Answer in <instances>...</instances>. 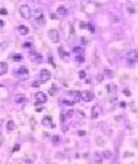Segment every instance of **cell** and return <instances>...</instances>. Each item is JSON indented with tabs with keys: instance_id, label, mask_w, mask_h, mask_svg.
<instances>
[{
	"instance_id": "obj_1",
	"label": "cell",
	"mask_w": 138,
	"mask_h": 164,
	"mask_svg": "<svg viewBox=\"0 0 138 164\" xmlns=\"http://www.w3.org/2000/svg\"><path fill=\"white\" fill-rule=\"evenodd\" d=\"M48 38L52 42H54V44H57L59 41H60V33L57 29H49L48 31Z\"/></svg>"
},
{
	"instance_id": "obj_2",
	"label": "cell",
	"mask_w": 138,
	"mask_h": 164,
	"mask_svg": "<svg viewBox=\"0 0 138 164\" xmlns=\"http://www.w3.org/2000/svg\"><path fill=\"white\" fill-rule=\"evenodd\" d=\"M80 99H82L85 102H90V101H93L95 99V94L93 92H90V90H84V92H82L80 94Z\"/></svg>"
},
{
	"instance_id": "obj_3",
	"label": "cell",
	"mask_w": 138,
	"mask_h": 164,
	"mask_svg": "<svg viewBox=\"0 0 138 164\" xmlns=\"http://www.w3.org/2000/svg\"><path fill=\"white\" fill-rule=\"evenodd\" d=\"M126 60H128L129 65H135L137 62V51L136 49L129 51L128 54H126Z\"/></svg>"
},
{
	"instance_id": "obj_4",
	"label": "cell",
	"mask_w": 138,
	"mask_h": 164,
	"mask_svg": "<svg viewBox=\"0 0 138 164\" xmlns=\"http://www.w3.org/2000/svg\"><path fill=\"white\" fill-rule=\"evenodd\" d=\"M20 14L24 19H29L30 15H32V11L27 5H21L20 6Z\"/></svg>"
},
{
	"instance_id": "obj_5",
	"label": "cell",
	"mask_w": 138,
	"mask_h": 164,
	"mask_svg": "<svg viewBox=\"0 0 138 164\" xmlns=\"http://www.w3.org/2000/svg\"><path fill=\"white\" fill-rule=\"evenodd\" d=\"M51 79V73H49V70H47V69H42L40 72V80L42 83H44V82H47L48 80Z\"/></svg>"
},
{
	"instance_id": "obj_6",
	"label": "cell",
	"mask_w": 138,
	"mask_h": 164,
	"mask_svg": "<svg viewBox=\"0 0 138 164\" xmlns=\"http://www.w3.org/2000/svg\"><path fill=\"white\" fill-rule=\"evenodd\" d=\"M35 97H36V100L40 103H46L47 102V95H46L44 93H42V92H37L36 94H35Z\"/></svg>"
},
{
	"instance_id": "obj_7",
	"label": "cell",
	"mask_w": 138,
	"mask_h": 164,
	"mask_svg": "<svg viewBox=\"0 0 138 164\" xmlns=\"http://www.w3.org/2000/svg\"><path fill=\"white\" fill-rule=\"evenodd\" d=\"M42 124H43L44 127H51V128H55V126L53 124V122H52V117H51V116L43 117V120H42Z\"/></svg>"
},
{
	"instance_id": "obj_8",
	"label": "cell",
	"mask_w": 138,
	"mask_h": 164,
	"mask_svg": "<svg viewBox=\"0 0 138 164\" xmlns=\"http://www.w3.org/2000/svg\"><path fill=\"white\" fill-rule=\"evenodd\" d=\"M36 22L39 25H41V26H43L44 25V18H43V14H42V12H36Z\"/></svg>"
},
{
	"instance_id": "obj_9",
	"label": "cell",
	"mask_w": 138,
	"mask_h": 164,
	"mask_svg": "<svg viewBox=\"0 0 138 164\" xmlns=\"http://www.w3.org/2000/svg\"><path fill=\"white\" fill-rule=\"evenodd\" d=\"M8 70V66L6 62H0V75H5Z\"/></svg>"
},
{
	"instance_id": "obj_10",
	"label": "cell",
	"mask_w": 138,
	"mask_h": 164,
	"mask_svg": "<svg viewBox=\"0 0 138 164\" xmlns=\"http://www.w3.org/2000/svg\"><path fill=\"white\" fill-rule=\"evenodd\" d=\"M18 31H19V33H20L21 35H26V34H28V33H29L28 27H26V26H24V25L19 26V27H18Z\"/></svg>"
},
{
	"instance_id": "obj_11",
	"label": "cell",
	"mask_w": 138,
	"mask_h": 164,
	"mask_svg": "<svg viewBox=\"0 0 138 164\" xmlns=\"http://www.w3.org/2000/svg\"><path fill=\"white\" fill-rule=\"evenodd\" d=\"M57 14H60V15H62V17L67 15V14H68L67 8H66V7H63V6L59 7V8H57Z\"/></svg>"
},
{
	"instance_id": "obj_12",
	"label": "cell",
	"mask_w": 138,
	"mask_h": 164,
	"mask_svg": "<svg viewBox=\"0 0 138 164\" xmlns=\"http://www.w3.org/2000/svg\"><path fill=\"white\" fill-rule=\"evenodd\" d=\"M14 129H15V123H14V121L10 120L7 122V130L11 131V130H14Z\"/></svg>"
},
{
	"instance_id": "obj_13",
	"label": "cell",
	"mask_w": 138,
	"mask_h": 164,
	"mask_svg": "<svg viewBox=\"0 0 138 164\" xmlns=\"http://www.w3.org/2000/svg\"><path fill=\"white\" fill-rule=\"evenodd\" d=\"M59 54H60V56L62 59L68 58V53H67V52H64V49L62 47H59Z\"/></svg>"
},
{
	"instance_id": "obj_14",
	"label": "cell",
	"mask_w": 138,
	"mask_h": 164,
	"mask_svg": "<svg viewBox=\"0 0 138 164\" xmlns=\"http://www.w3.org/2000/svg\"><path fill=\"white\" fill-rule=\"evenodd\" d=\"M102 157L110 159V158L112 157V151H110V150H105L104 152H103V155H102Z\"/></svg>"
},
{
	"instance_id": "obj_15",
	"label": "cell",
	"mask_w": 138,
	"mask_h": 164,
	"mask_svg": "<svg viewBox=\"0 0 138 164\" xmlns=\"http://www.w3.org/2000/svg\"><path fill=\"white\" fill-rule=\"evenodd\" d=\"M30 58L33 59V60H35V59H36V60H41V55L37 54V53H35L34 51H32L30 52Z\"/></svg>"
},
{
	"instance_id": "obj_16",
	"label": "cell",
	"mask_w": 138,
	"mask_h": 164,
	"mask_svg": "<svg viewBox=\"0 0 138 164\" xmlns=\"http://www.w3.org/2000/svg\"><path fill=\"white\" fill-rule=\"evenodd\" d=\"M95 161L97 162L98 164H101V162H102V155L100 154V152H96V154H95Z\"/></svg>"
},
{
	"instance_id": "obj_17",
	"label": "cell",
	"mask_w": 138,
	"mask_h": 164,
	"mask_svg": "<svg viewBox=\"0 0 138 164\" xmlns=\"http://www.w3.org/2000/svg\"><path fill=\"white\" fill-rule=\"evenodd\" d=\"M18 73H19V74H25V75H27V74H28V69L26 68V67H21V68H19Z\"/></svg>"
},
{
	"instance_id": "obj_18",
	"label": "cell",
	"mask_w": 138,
	"mask_h": 164,
	"mask_svg": "<svg viewBox=\"0 0 138 164\" xmlns=\"http://www.w3.org/2000/svg\"><path fill=\"white\" fill-rule=\"evenodd\" d=\"M73 51L75 52V54H76V56H77V55H80V56H82V49L80 47H75L74 49H73Z\"/></svg>"
},
{
	"instance_id": "obj_19",
	"label": "cell",
	"mask_w": 138,
	"mask_h": 164,
	"mask_svg": "<svg viewBox=\"0 0 138 164\" xmlns=\"http://www.w3.org/2000/svg\"><path fill=\"white\" fill-rule=\"evenodd\" d=\"M56 93H57V89H56V87H55V86H52L51 90H49V94H51V95H55Z\"/></svg>"
},
{
	"instance_id": "obj_20",
	"label": "cell",
	"mask_w": 138,
	"mask_h": 164,
	"mask_svg": "<svg viewBox=\"0 0 138 164\" xmlns=\"http://www.w3.org/2000/svg\"><path fill=\"white\" fill-rule=\"evenodd\" d=\"M69 94H70V95H74L75 97H76V101H77V100L80 99V94H81V93L80 92H69Z\"/></svg>"
},
{
	"instance_id": "obj_21",
	"label": "cell",
	"mask_w": 138,
	"mask_h": 164,
	"mask_svg": "<svg viewBox=\"0 0 138 164\" xmlns=\"http://www.w3.org/2000/svg\"><path fill=\"white\" fill-rule=\"evenodd\" d=\"M21 59H22V58H21V55H13V60H14V61H20V60H21Z\"/></svg>"
},
{
	"instance_id": "obj_22",
	"label": "cell",
	"mask_w": 138,
	"mask_h": 164,
	"mask_svg": "<svg viewBox=\"0 0 138 164\" xmlns=\"http://www.w3.org/2000/svg\"><path fill=\"white\" fill-rule=\"evenodd\" d=\"M98 116V113L97 111H95V109L93 108V114H91V118H96Z\"/></svg>"
},
{
	"instance_id": "obj_23",
	"label": "cell",
	"mask_w": 138,
	"mask_h": 164,
	"mask_svg": "<svg viewBox=\"0 0 138 164\" xmlns=\"http://www.w3.org/2000/svg\"><path fill=\"white\" fill-rule=\"evenodd\" d=\"M59 142H60V137L57 136V135H55L53 137V143H59Z\"/></svg>"
},
{
	"instance_id": "obj_24",
	"label": "cell",
	"mask_w": 138,
	"mask_h": 164,
	"mask_svg": "<svg viewBox=\"0 0 138 164\" xmlns=\"http://www.w3.org/2000/svg\"><path fill=\"white\" fill-rule=\"evenodd\" d=\"M73 115H74V110H69V111H68V113L66 114L64 116H66V117H71Z\"/></svg>"
},
{
	"instance_id": "obj_25",
	"label": "cell",
	"mask_w": 138,
	"mask_h": 164,
	"mask_svg": "<svg viewBox=\"0 0 138 164\" xmlns=\"http://www.w3.org/2000/svg\"><path fill=\"white\" fill-rule=\"evenodd\" d=\"M78 76H80L81 79H84V77H85V72H84V70H81V72L78 73Z\"/></svg>"
},
{
	"instance_id": "obj_26",
	"label": "cell",
	"mask_w": 138,
	"mask_h": 164,
	"mask_svg": "<svg viewBox=\"0 0 138 164\" xmlns=\"http://www.w3.org/2000/svg\"><path fill=\"white\" fill-rule=\"evenodd\" d=\"M0 14H3V15H7V10H6V8H0Z\"/></svg>"
},
{
	"instance_id": "obj_27",
	"label": "cell",
	"mask_w": 138,
	"mask_h": 164,
	"mask_svg": "<svg viewBox=\"0 0 138 164\" xmlns=\"http://www.w3.org/2000/svg\"><path fill=\"white\" fill-rule=\"evenodd\" d=\"M128 12L130 14H135V8L133 7H128Z\"/></svg>"
},
{
	"instance_id": "obj_28",
	"label": "cell",
	"mask_w": 138,
	"mask_h": 164,
	"mask_svg": "<svg viewBox=\"0 0 138 164\" xmlns=\"http://www.w3.org/2000/svg\"><path fill=\"white\" fill-rule=\"evenodd\" d=\"M19 149H20V145H19V144H15V147L13 148V150H12V151H13V152H15V151H18Z\"/></svg>"
},
{
	"instance_id": "obj_29",
	"label": "cell",
	"mask_w": 138,
	"mask_h": 164,
	"mask_svg": "<svg viewBox=\"0 0 138 164\" xmlns=\"http://www.w3.org/2000/svg\"><path fill=\"white\" fill-rule=\"evenodd\" d=\"M63 103H64V104H67V106H73V104H74V102H70V101H66V100L63 101Z\"/></svg>"
},
{
	"instance_id": "obj_30",
	"label": "cell",
	"mask_w": 138,
	"mask_h": 164,
	"mask_svg": "<svg viewBox=\"0 0 138 164\" xmlns=\"http://www.w3.org/2000/svg\"><path fill=\"white\" fill-rule=\"evenodd\" d=\"M80 27H81V28H85V27H88V24H85V22H82V24L80 25Z\"/></svg>"
},
{
	"instance_id": "obj_31",
	"label": "cell",
	"mask_w": 138,
	"mask_h": 164,
	"mask_svg": "<svg viewBox=\"0 0 138 164\" xmlns=\"http://www.w3.org/2000/svg\"><path fill=\"white\" fill-rule=\"evenodd\" d=\"M77 134L80 135V136H84V135H85V131H83V130H80Z\"/></svg>"
},
{
	"instance_id": "obj_32",
	"label": "cell",
	"mask_w": 138,
	"mask_h": 164,
	"mask_svg": "<svg viewBox=\"0 0 138 164\" xmlns=\"http://www.w3.org/2000/svg\"><path fill=\"white\" fill-rule=\"evenodd\" d=\"M81 41H82V45H87L88 42H87V39L85 38H81Z\"/></svg>"
},
{
	"instance_id": "obj_33",
	"label": "cell",
	"mask_w": 138,
	"mask_h": 164,
	"mask_svg": "<svg viewBox=\"0 0 138 164\" xmlns=\"http://www.w3.org/2000/svg\"><path fill=\"white\" fill-rule=\"evenodd\" d=\"M64 120H66V116H64V114L62 113L61 114V122H64Z\"/></svg>"
},
{
	"instance_id": "obj_34",
	"label": "cell",
	"mask_w": 138,
	"mask_h": 164,
	"mask_svg": "<svg viewBox=\"0 0 138 164\" xmlns=\"http://www.w3.org/2000/svg\"><path fill=\"white\" fill-rule=\"evenodd\" d=\"M104 72H105V73H107V74H108V75H109V76H111V75H112V73H111V72H110V70H109V69H105Z\"/></svg>"
},
{
	"instance_id": "obj_35",
	"label": "cell",
	"mask_w": 138,
	"mask_h": 164,
	"mask_svg": "<svg viewBox=\"0 0 138 164\" xmlns=\"http://www.w3.org/2000/svg\"><path fill=\"white\" fill-rule=\"evenodd\" d=\"M15 101H17V102H22V101H25V99H24V97H20V100H19L17 97V100H15Z\"/></svg>"
},
{
	"instance_id": "obj_36",
	"label": "cell",
	"mask_w": 138,
	"mask_h": 164,
	"mask_svg": "<svg viewBox=\"0 0 138 164\" xmlns=\"http://www.w3.org/2000/svg\"><path fill=\"white\" fill-rule=\"evenodd\" d=\"M4 24H5V22H4L3 20H0V28H3V27H4Z\"/></svg>"
},
{
	"instance_id": "obj_37",
	"label": "cell",
	"mask_w": 138,
	"mask_h": 164,
	"mask_svg": "<svg viewBox=\"0 0 138 164\" xmlns=\"http://www.w3.org/2000/svg\"><path fill=\"white\" fill-rule=\"evenodd\" d=\"M41 110H42V108H41V107H39V108H36V109H35V111H37V113H39V111H41Z\"/></svg>"
},
{
	"instance_id": "obj_38",
	"label": "cell",
	"mask_w": 138,
	"mask_h": 164,
	"mask_svg": "<svg viewBox=\"0 0 138 164\" xmlns=\"http://www.w3.org/2000/svg\"><path fill=\"white\" fill-rule=\"evenodd\" d=\"M124 94H125V95H130V92H129V90H125V92H124Z\"/></svg>"
},
{
	"instance_id": "obj_39",
	"label": "cell",
	"mask_w": 138,
	"mask_h": 164,
	"mask_svg": "<svg viewBox=\"0 0 138 164\" xmlns=\"http://www.w3.org/2000/svg\"><path fill=\"white\" fill-rule=\"evenodd\" d=\"M125 106H126V104H125V102H122V103H121V107H122V108H124Z\"/></svg>"
},
{
	"instance_id": "obj_40",
	"label": "cell",
	"mask_w": 138,
	"mask_h": 164,
	"mask_svg": "<svg viewBox=\"0 0 138 164\" xmlns=\"http://www.w3.org/2000/svg\"><path fill=\"white\" fill-rule=\"evenodd\" d=\"M39 85H40L39 82H34V83H33V86H35V87H37V86H39Z\"/></svg>"
}]
</instances>
